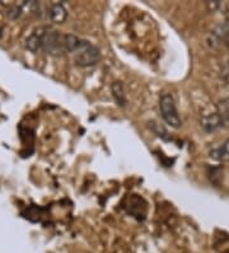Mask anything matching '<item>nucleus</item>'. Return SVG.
<instances>
[{
  "label": "nucleus",
  "instance_id": "4",
  "mask_svg": "<svg viewBox=\"0 0 229 253\" xmlns=\"http://www.w3.org/2000/svg\"><path fill=\"white\" fill-rule=\"evenodd\" d=\"M201 123L202 129L206 133H213L217 129H219L220 126H223V122L220 119V115L218 114V111H213V113H205L201 117Z\"/></svg>",
  "mask_w": 229,
  "mask_h": 253
},
{
  "label": "nucleus",
  "instance_id": "5",
  "mask_svg": "<svg viewBox=\"0 0 229 253\" xmlns=\"http://www.w3.org/2000/svg\"><path fill=\"white\" fill-rule=\"evenodd\" d=\"M209 155H210V158L213 160L218 161V163H227V161H229V139L224 141L218 147L211 148Z\"/></svg>",
  "mask_w": 229,
  "mask_h": 253
},
{
  "label": "nucleus",
  "instance_id": "6",
  "mask_svg": "<svg viewBox=\"0 0 229 253\" xmlns=\"http://www.w3.org/2000/svg\"><path fill=\"white\" fill-rule=\"evenodd\" d=\"M47 16H49V18L51 19L54 23H63V22L66 19L67 13L63 4L56 3L52 4V5L50 6L49 12H47Z\"/></svg>",
  "mask_w": 229,
  "mask_h": 253
},
{
  "label": "nucleus",
  "instance_id": "3",
  "mask_svg": "<svg viewBox=\"0 0 229 253\" xmlns=\"http://www.w3.org/2000/svg\"><path fill=\"white\" fill-rule=\"evenodd\" d=\"M159 109H161V113H162V118L168 126H171L172 128H180L181 118L178 115L173 96L169 95V93H164V95L161 96Z\"/></svg>",
  "mask_w": 229,
  "mask_h": 253
},
{
  "label": "nucleus",
  "instance_id": "7",
  "mask_svg": "<svg viewBox=\"0 0 229 253\" xmlns=\"http://www.w3.org/2000/svg\"><path fill=\"white\" fill-rule=\"evenodd\" d=\"M218 114L220 115V119L223 122V126H229V97H226L222 101H219L217 106Z\"/></svg>",
  "mask_w": 229,
  "mask_h": 253
},
{
  "label": "nucleus",
  "instance_id": "1",
  "mask_svg": "<svg viewBox=\"0 0 229 253\" xmlns=\"http://www.w3.org/2000/svg\"><path fill=\"white\" fill-rule=\"evenodd\" d=\"M26 47L32 53L45 51L50 55H63L65 54V35L50 27L36 28L26 40Z\"/></svg>",
  "mask_w": 229,
  "mask_h": 253
},
{
  "label": "nucleus",
  "instance_id": "9",
  "mask_svg": "<svg viewBox=\"0 0 229 253\" xmlns=\"http://www.w3.org/2000/svg\"><path fill=\"white\" fill-rule=\"evenodd\" d=\"M226 42H227V45H228V47H229V31H228V34L226 35Z\"/></svg>",
  "mask_w": 229,
  "mask_h": 253
},
{
  "label": "nucleus",
  "instance_id": "8",
  "mask_svg": "<svg viewBox=\"0 0 229 253\" xmlns=\"http://www.w3.org/2000/svg\"><path fill=\"white\" fill-rule=\"evenodd\" d=\"M112 93H113V97L116 100V102L119 104L120 106H125L128 100L125 97V92H124V87L120 82H115L112 84Z\"/></svg>",
  "mask_w": 229,
  "mask_h": 253
},
{
  "label": "nucleus",
  "instance_id": "2",
  "mask_svg": "<svg viewBox=\"0 0 229 253\" xmlns=\"http://www.w3.org/2000/svg\"><path fill=\"white\" fill-rule=\"evenodd\" d=\"M74 60L80 67H91L99 62L101 59V53L97 46L87 40H80L79 45L73 53Z\"/></svg>",
  "mask_w": 229,
  "mask_h": 253
}]
</instances>
